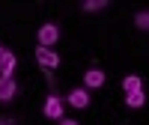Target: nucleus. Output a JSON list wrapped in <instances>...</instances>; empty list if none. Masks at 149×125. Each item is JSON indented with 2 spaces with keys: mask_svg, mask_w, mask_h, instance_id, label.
<instances>
[{
  "mask_svg": "<svg viewBox=\"0 0 149 125\" xmlns=\"http://www.w3.org/2000/svg\"><path fill=\"white\" fill-rule=\"evenodd\" d=\"M15 95H18L15 78H0V101H12Z\"/></svg>",
  "mask_w": 149,
  "mask_h": 125,
  "instance_id": "nucleus-7",
  "label": "nucleus"
},
{
  "mask_svg": "<svg viewBox=\"0 0 149 125\" xmlns=\"http://www.w3.org/2000/svg\"><path fill=\"white\" fill-rule=\"evenodd\" d=\"M0 125H15V119L12 116H0Z\"/></svg>",
  "mask_w": 149,
  "mask_h": 125,
  "instance_id": "nucleus-12",
  "label": "nucleus"
},
{
  "mask_svg": "<svg viewBox=\"0 0 149 125\" xmlns=\"http://www.w3.org/2000/svg\"><path fill=\"white\" fill-rule=\"evenodd\" d=\"M15 66H18V57L12 54L9 48H3V54H0V78H12Z\"/></svg>",
  "mask_w": 149,
  "mask_h": 125,
  "instance_id": "nucleus-5",
  "label": "nucleus"
},
{
  "mask_svg": "<svg viewBox=\"0 0 149 125\" xmlns=\"http://www.w3.org/2000/svg\"><path fill=\"white\" fill-rule=\"evenodd\" d=\"M84 86H86V90H98V86H104V72L102 69H86L84 72Z\"/></svg>",
  "mask_w": 149,
  "mask_h": 125,
  "instance_id": "nucleus-6",
  "label": "nucleus"
},
{
  "mask_svg": "<svg viewBox=\"0 0 149 125\" xmlns=\"http://www.w3.org/2000/svg\"><path fill=\"white\" fill-rule=\"evenodd\" d=\"M122 90H125V95L137 92V90H143V81L137 78V74H125V78H122Z\"/></svg>",
  "mask_w": 149,
  "mask_h": 125,
  "instance_id": "nucleus-8",
  "label": "nucleus"
},
{
  "mask_svg": "<svg viewBox=\"0 0 149 125\" xmlns=\"http://www.w3.org/2000/svg\"><path fill=\"white\" fill-rule=\"evenodd\" d=\"M125 104H128V107H134V110H137V107H143V104H146V92H143V90L128 92V95H125Z\"/></svg>",
  "mask_w": 149,
  "mask_h": 125,
  "instance_id": "nucleus-9",
  "label": "nucleus"
},
{
  "mask_svg": "<svg viewBox=\"0 0 149 125\" xmlns=\"http://www.w3.org/2000/svg\"><path fill=\"white\" fill-rule=\"evenodd\" d=\"M63 107H66V104H63V98L51 92V95L45 98V107H42V113H45L48 119H63Z\"/></svg>",
  "mask_w": 149,
  "mask_h": 125,
  "instance_id": "nucleus-3",
  "label": "nucleus"
},
{
  "mask_svg": "<svg viewBox=\"0 0 149 125\" xmlns=\"http://www.w3.org/2000/svg\"><path fill=\"white\" fill-rule=\"evenodd\" d=\"M0 54H3V45H0Z\"/></svg>",
  "mask_w": 149,
  "mask_h": 125,
  "instance_id": "nucleus-14",
  "label": "nucleus"
},
{
  "mask_svg": "<svg viewBox=\"0 0 149 125\" xmlns=\"http://www.w3.org/2000/svg\"><path fill=\"white\" fill-rule=\"evenodd\" d=\"M36 39H39L42 48H51V45L60 42V27H57L54 21H48V24H42V27L36 30Z\"/></svg>",
  "mask_w": 149,
  "mask_h": 125,
  "instance_id": "nucleus-2",
  "label": "nucleus"
},
{
  "mask_svg": "<svg viewBox=\"0 0 149 125\" xmlns=\"http://www.w3.org/2000/svg\"><path fill=\"white\" fill-rule=\"evenodd\" d=\"M60 125H78L74 119H60Z\"/></svg>",
  "mask_w": 149,
  "mask_h": 125,
  "instance_id": "nucleus-13",
  "label": "nucleus"
},
{
  "mask_svg": "<svg viewBox=\"0 0 149 125\" xmlns=\"http://www.w3.org/2000/svg\"><path fill=\"white\" fill-rule=\"evenodd\" d=\"M104 6H110L107 0H84V3H81V9H84V12H102Z\"/></svg>",
  "mask_w": 149,
  "mask_h": 125,
  "instance_id": "nucleus-10",
  "label": "nucleus"
},
{
  "mask_svg": "<svg viewBox=\"0 0 149 125\" xmlns=\"http://www.w3.org/2000/svg\"><path fill=\"white\" fill-rule=\"evenodd\" d=\"M134 27L137 30H149V9H143V12L134 15Z\"/></svg>",
  "mask_w": 149,
  "mask_h": 125,
  "instance_id": "nucleus-11",
  "label": "nucleus"
},
{
  "mask_svg": "<svg viewBox=\"0 0 149 125\" xmlns=\"http://www.w3.org/2000/svg\"><path fill=\"white\" fill-rule=\"evenodd\" d=\"M36 63L45 69V72H54L60 66V54L54 51V48H42V45H36Z\"/></svg>",
  "mask_w": 149,
  "mask_h": 125,
  "instance_id": "nucleus-1",
  "label": "nucleus"
},
{
  "mask_svg": "<svg viewBox=\"0 0 149 125\" xmlns=\"http://www.w3.org/2000/svg\"><path fill=\"white\" fill-rule=\"evenodd\" d=\"M66 101H69L72 107H78V110L90 107V90H86V86H74V90L66 95Z\"/></svg>",
  "mask_w": 149,
  "mask_h": 125,
  "instance_id": "nucleus-4",
  "label": "nucleus"
}]
</instances>
